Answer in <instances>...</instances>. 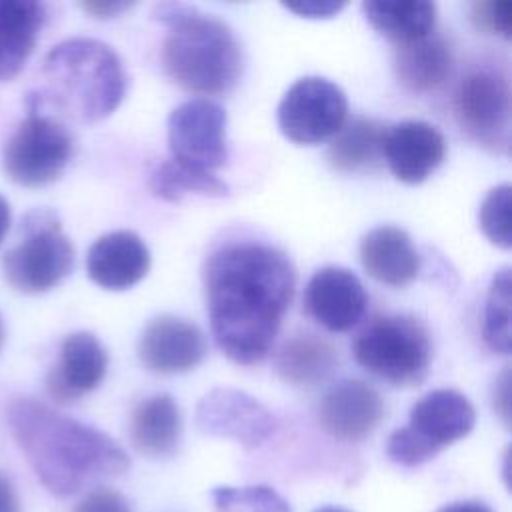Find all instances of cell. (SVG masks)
I'll return each mask as SVG.
<instances>
[{
    "label": "cell",
    "instance_id": "obj_10",
    "mask_svg": "<svg viewBox=\"0 0 512 512\" xmlns=\"http://www.w3.org/2000/svg\"><path fill=\"white\" fill-rule=\"evenodd\" d=\"M168 146L172 160L200 172L226 164V112L208 98H192L168 116Z\"/></svg>",
    "mask_w": 512,
    "mask_h": 512
},
{
    "label": "cell",
    "instance_id": "obj_31",
    "mask_svg": "<svg viewBox=\"0 0 512 512\" xmlns=\"http://www.w3.org/2000/svg\"><path fill=\"white\" fill-rule=\"evenodd\" d=\"M386 454L400 466H420L436 456L420 438H416L406 426L396 428L386 442Z\"/></svg>",
    "mask_w": 512,
    "mask_h": 512
},
{
    "label": "cell",
    "instance_id": "obj_28",
    "mask_svg": "<svg viewBox=\"0 0 512 512\" xmlns=\"http://www.w3.org/2000/svg\"><path fill=\"white\" fill-rule=\"evenodd\" d=\"M216 512H290L288 502L270 486H218L212 490Z\"/></svg>",
    "mask_w": 512,
    "mask_h": 512
},
{
    "label": "cell",
    "instance_id": "obj_27",
    "mask_svg": "<svg viewBox=\"0 0 512 512\" xmlns=\"http://www.w3.org/2000/svg\"><path fill=\"white\" fill-rule=\"evenodd\" d=\"M510 268H500L488 288L484 302L482 336L492 352L510 354Z\"/></svg>",
    "mask_w": 512,
    "mask_h": 512
},
{
    "label": "cell",
    "instance_id": "obj_16",
    "mask_svg": "<svg viewBox=\"0 0 512 512\" xmlns=\"http://www.w3.org/2000/svg\"><path fill=\"white\" fill-rule=\"evenodd\" d=\"M446 140L442 132L422 120H404L384 130L382 156L396 180L404 184L424 182L444 160Z\"/></svg>",
    "mask_w": 512,
    "mask_h": 512
},
{
    "label": "cell",
    "instance_id": "obj_1",
    "mask_svg": "<svg viewBox=\"0 0 512 512\" xmlns=\"http://www.w3.org/2000/svg\"><path fill=\"white\" fill-rule=\"evenodd\" d=\"M202 282L218 348L242 366L262 362L294 296L292 260L264 242H234L208 256Z\"/></svg>",
    "mask_w": 512,
    "mask_h": 512
},
{
    "label": "cell",
    "instance_id": "obj_39",
    "mask_svg": "<svg viewBox=\"0 0 512 512\" xmlns=\"http://www.w3.org/2000/svg\"><path fill=\"white\" fill-rule=\"evenodd\" d=\"M314 512H348V510L338 508V506H324V508H318V510H314Z\"/></svg>",
    "mask_w": 512,
    "mask_h": 512
},
{
    "label": "cell",
    "instance_id": "obj_25",
    "mask_svg": "<svg viewBox=\"0 0 512 512\" xmlns=\"http://www.w3.org/2000/svg\"><path fill=\"white\" fill-rule=\"evenodd\" d=\"M384 126L376 120L356 116L336 132L328 146V162L338 172H356L372 166L382 156Z\"/></svg>",
    "mask_w": 512,
    "mask_h": 512
},
{
    "label": "cell",
    "instance_id": "obj_15",
    "mask_svg": "<svg viewBox=\"0 0 512 512\" xmlns=\"http://www.w3.org/2000/svg\"><path fill=\"white\" fill-rule=\"evenodd\" d=\"M384 416L380 394L362 380H342L326 390L318 418L324 432L340 442L368 438Z\"/></svg>",
    "mask_w": 512,
    "mask_h": 512
},
{
    "label": "cell",
    "instance_id": "obj_3",
    "mask_svg": "<svg viewBox=\"0 0 512 512\" xmlns=\"http://www.w3.org/2000/svg\"><path fill=\"white\" fill-rule=\"evenodd\" d=\"M44 86L28 96V108L54 106L60 114L92 124L110 116L126 90L118 54L94 38L56 44L42 62Z\"/></svg>",
    "mask_w": 512,
    "mask_h": 512
},
{
    "label": "cell",
    "instance_id": "obj_4",
    "mask_svg": "<svg viewBox=\"0 0 512 512\" xmlns=\"http://www.w3.org/2000/svg\"><path fill=\"white\" fill-rule=\"evenodd\" d=\"M152 18L168 28L162 64L180 88L202 96L234 88L242 72V50L222 20L184 2H158Z\"/></svg>",
    "mask_w": 512,
    "mask_h": 512
},
{
    "label": "cell",
    "instance_id": "obj_20",
    "mask_svg": "<svg viewBox=\"0 0 512 512\" xmlns=\"http://www.w3.org/2000/svg\"><path fill=\"white\" fill-rule=\"evenodd\" d=\"M46 22V6L34 0H0V82L20 74Z\"/></svg>",
    "mask_w": 512,
    "mask_h": 512
},
{
    "label": "cell",
    "instance_id": "obj_14",
    "mask_svg": "<svg viewBox=\"0 0 512 512\" xmlns=\"http://www.w3.org/2000/svg\"><path fill=\"white\" fill-rule=\"evenodd\" d=\"M108 354L102 342L86 330L64 338L56 364L46 376V392L58 404H72L96 390L106 376Z\"/></svg>",
    "mask_w": 512,
    "mask_h": 512
},
{
    "label": "cell",
    "instance_id": "obj_40",
    "mask_svg": "<svg viewBox=\"0 0 512 512\" xmlns=\"http://www.w3.org/2000/svg\"><path fill=\"white\" fill-rule=\"evenodd\" d=\"M4 338H6V328H4V320H2V316H0V350H2V346H4Z\"/></svg>",
    "mask_w": 512,
    "mask_h": 512
},
{
    "label": "cell",
    "instance_id": "obj_17",
    "mask_svg": "<svg viewBox=\"0 0 512 512\" xmlns=\"http://www.w3.org/2000/svg\"><path fill=\"white\" fill-rule=\"evenodd\" d=\"M476 412L470 400L452 388H438L422 396L410 408L408 430L436 454L474 428Z\"/></svg>",
    "mask_w": 512,
    "mask_h": 512
},
{
    "label": "cell",
    "instance_id": "obj_29",
    "mask_svg": "<svg viewBox=\"0 0 512 512\" xmlns=\"http://www.w3.org/2000/svg\"><path fill=\"white\" fill-rule=\"evenodd\" d=\"M510 208H512V188L510 184H500L484 196L478 212V222L484 236L502 250H510L512 246Z\"/></svg>",
    "mask_w": 512,
    "mask_h": 512
},
{
    "label": "cell",
    "instance_id": "obj_30",
    "mask_svg": "<svg viewBox=\"0 0 512 512\" xmlns=\"http://www.w3.org/2000/svg\"><path fill=\"white\" fill-rule=\"evenodd\" d=\"M470 20L482 34H496L508 40L512 36V2L480 0L470 8Z\"/></svg>",
    "mask_w": 512,
    "mask_h": 512
},
{
    "label": "cell",
    "instance_id": "obj_12",
    "mask_svg": "<svg viewBox=\"0 0 512 512\" xmlns=\"http://www.w3.org/2000/svg\"><path fill=\"white\" fill-rule=\"evenodd\" d=\"M206 356L202 330L176 316L154 318L140 334L138 358L154 374H182L194 370Z\"/></svg>",
    "mask_w": 512,
    "mask_h": 512
},
{
    "label": "cell",
    "instance_id": "obj_35",
    "mask_svg": "<svg viewBox=\"0 0 512 512\" xmlns=\"http://www.w3.org/2000/svg\"><path fill=\"white\" fill-rule=\"evenodd\" d=\"M82 10H86L94 18H114L128 10L132 2H106V0H92V2H82Z\"/></svg>",
    "mask_w": 512,
    "mask_h": 512
},
{
    "label": "cell",
    "instance_id": "obj_38",
    "mask_svg": "<svg viewBox=\"0 0 512 512\" xmlns=\"http://www.w3.org/2000/svg\"><path fill=\"white\" fill-rule=\"evenodd\" d=\"M10 220H12V212H10V204L4 196H0V244L8 234L10 228Z\"/></svg>",
    "mask_w": 512,
    "mask_h": 512
},
{
    "label": "cell",
    "instance_id": "obj_34",
    "mask_svg": "<svg viewBox=\"0 0 512 512\" xmlns=\"http://www.w3.org/2000/svg\"><path fill=\"white\" fill-rule=\"evenodd\" d=\"M494 410L502 418L504 426H508L510 424V370L508 368H504V372L496 378Z\"/></svg>",
    "mask_w": 512,
    "mask_h": 512
},
{
    "label": "cell",
    "instance_id": "obj_13",
    "mask_svg": "<svg viewBox=\"0 0 512 512\" xmlns=\"http://www.w3.org/2000/svg\"><path fill=\"white\" fill-rule=\"evenodd\" d=\"M366 290L358 276L340 266H324L306 284V312L330 332H346L366 312Z\"/></svg>",
    "mask_w": 512,
    "mask_h": 512
},
{
    "label": "cell",
    "instance_id": "obj_9",
    "mask_svg": "<svg viewBox=\"0 0 512 512\" xmlns=\"http://www.w3.org/2000/svg\"><path fill=\"white\" fill-rule=\"evenodd\" d=\"M510 110V86L500 72L474 70L456 88V122L490 152H510Z\"/></svg>",
    "mask_w": 512,
    "mask_h": 512
},
{
    "label": "cell",
    "instance_id": "obj_18",
    "mask_svg": "<svg viewBox=\"0 0 512 512\" xmlns=\"http://www.w3.org/2000/svg\"><path fill=\"white\" fill-rule=\"evenodd\" d=\"M150 268V252L132 230H114L100 236L88 250L86 270L94 284L104 290H128Z\"/></svg>",
    "mask_w": 512,
    "mask_h": 512
},
{
    "label": "cell",
    "instance_id": "obj_6",
    "mask_svg": "<svg viewBox=\"0 0 512 512\" xmlns=\"http://www.w3.org/2000/svg\"><path fill=\"white\" fill-rule=\"evenodd\" d=\"M24 238L2 258L6 282L22 294L58 286L74 268V246L52 210H32L22 220Z\"/></svg>",
    "mask_w": 512,
    "mask_h": 512
},
{
    "label": "cell",
    "instance_id": "obj_24",
    "mask_svg": "<svg viewBox=\"0 0 512 512\" xmlns=\"http://www.w3.org/2000/svg\"><path fill=\"white\" fill-rule=\"evenodd\" d=\"M274 364L278 376L290 384H316L336 366V352L314 334H298L284 342Z\"/></svg>",
    "mask_w": 512,
    "mask_h": 512
},
{
    "label": "cell",
    "instance_id": "obj_33",
    "mask_svg": "<svg viewBox=\"0 0 512 512\" xmlns=\"http://www.w3.org/2000/svg\"><path fill=\"white\" fill-rule=\"evenodd\" d=\"M346 4L334 0H302V2H288L284 4L286 10L306 16V18H332L336 16Z\"/></svg>",
    "mask_w": 512,
    "mask_h": 512
},
{
    "label": "cell",
    "instance_id": "obj_19",
    "mask_svg": "<svg viewBox=\"0 0 512 512\" xmlns=\"http://www.w3.org/2000/svg\"><path fill=\"white\" fill-rule=\"evenodd\" d=\"M360 262L374 280L394 288L408 286L420 272V256L398 226L368 230L360 240Z\"/></svg>",
    "mask_w": 512,
    "mask_h": 512
},
{
    "label": "cell",
    "instance_id": "obj_36",
    "mask_svg": "<svg viewBox=\"0 0 512 512\" xmlns=\"http://www.w3.org/2000/svg\"><path fill=\"white\" fill-rule=\"evenodd\" d=\"M0 512H22L20 498L8 476L0 472Z\"/></svg>",
    "mask_w": 512,
    "mask_h": 512
},
{
    "label": "cell",
    "instance_id": "obj_26",
    "mask_svg": "<svg viewBox=\"0 0 512 512\" xmlns=\"http://www.w3.org/2000/svg\"><path fill=\"white\" fill-rule=\"evenodd\" d=\"M152 194L166 202H180L186 194H200L208 198H226L230 188L212 172L192 170L174 160H166L154 168L148 182Z\"/></svg>",
    "mask_w": 512,
    "mask_h": 512
},
{
    "label": "cell",
    "instance_id": "obj_37",
    "mask_svg": "<svg viewBox=\"0 0 512 512\" xmlns=\"http://www.w3.org/2000/svg\"><path fill=\"white\" fill-rule=\"evenodd\" d=\"M438 512H492L484 502L478 500H464V502H452L442 506Z\"/></svg>",
    "mask_w": 512,
    "mask_h": 512
},
{
    "label": "cell",
    "instance_id": "obj_32",
    "mask_svg": "<svg viewBox=\"0 0 512 512\" xmlns=\"http://www.w3.org/2000/svg\"><path fill=\"white\" fill-rule=\"evenodd\" d=\"M72 512H132V508L120 492L110 488H96L88 492Z\"/></svg>",
    "mask_w": 512,
    "mask_h": 512
},
{
    "label": "cell",
    "instance_id": "obj_8",
    "mask_svg": "<svg viewBox=\"0 0 512 512\" xmlns=\"http://www.w3.org/2000/svg\"><path fill=\"white\" fill-rule=\"evenodd\" d=\"M348 116L342 88L322 76L296 80L278 104V128L294 144H320L334 138Z\"/></svg>",
    "mask_w": 512,
    "mask_h": 512
},
{
    "label": "cell",
    "instance_id": "obj_23",
    "mask_svg": "<svg viewBox=\"0 0 512 512\" xmlns=\"http://www.w3.org/2000/svg\"><path fill=\"white\" fill-rule=\"evenodd\" d=\"M362 12L380 34L396 44L424 38L436 24V4L428 0H366Z\"/></svg>",
    "mask_w": 512,
    "mask_h": 512
},
{
    "label": "cell",
    "instance_id": "obj_21",
    "mask_svg": "<svg viewBox=\"0 0 512 512\" xmlns=\"http://www.w3.org/2000/svg\"><path fill=\"white\" fill-rule=\"evenodd\" d=\"M182 434L178 404L168 394H154L138 402L130 414V442L150 458L168 456L176 450Z\"/></svg>",
    "mask_w": 512,
    "mask_h": 512
},
{
    "label": "cell",
    "instance_id": "obj_7",
    "mask_svg": "<svg viewBox=\"0 0 512 512\" xmlns=\"http://www.w3.org/2000/svg\"><path fill=\"white\" fill-rule=\"evenodd\" d=\"M74 154V138L60 118L28 108L4 144L2 164L6 176L24 188H40L56 182Z\"/></svg>",
    "mask_w": 512,
    "mask_h": 512
},
{
    "label": "cell",
    "instance_id": "obj_5",
    "mask_svg": "<svg viewBox=\"0 0 512 512\" xmlns=\"http://www.w3.org/2000/svg\"><path fill=\"white\" fill-rule=\"evenodd\" d=\"M354 358L392 386H418L428 374L432 344L420 320L402 314L382 316L356 338Z\"/></svg>",
    "mask_w": 512,
    "mask_h": 512
},
{
    "label": "cell",
    "instance_id": "obj_2",
    "mask_svg": "<svg viewBox=\"0 0 512 512\" xmlns=\"http://www.w3.org/2000/svg\"><path fill=\"white\" fill-rule=\"evenodd\" d=\"M6 416L14 442L54 496H72L90 482L120 476L130 466L124 448L106 432L38 400L16 398Z\"/></svg>",
    "mask_w": 512,
    "mask_h": 512
},
{
    "label": "cell",
    "instance_id": "obj_11",
    "mask_svg": "<svg viewBox=\"0 0 512 512\" xmlns=\"http://www.w3.org/2000/svg\"><path fill=\"white\" fill-rule=\"evenodd\" d=\"M196 426L206 436L228 438L252 450L276 432L278 420L254 396L236 388H214L196 406Z\"/></svg>",
    "mask_w": 512,
    "mask_h": 512
},
{
    "label": "cell",
    "instance_id": "obj_22",
    "mask_svg": "<svg viewBox=\"0 0 512 512\" xmlns=\"http://www.w3.org/2000/svg\"><path fill=\"white\" fill-rule=\"evenodd\" d=\"M452 70V52L438 34L396 44L394 72L410 92H430L440 86Z\"/></svg>",
    "mask_w": 512,
    "mask_h": 512
}]
</instances>
